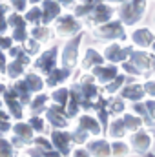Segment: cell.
Masks as SVG:
<instances>
[{
    "label": "cell",
    "instance_id": "obj_1",
    "mask_svg": "<svg viewBox=\"0 0 155 157\" xmlns=\"http://www.w3.org/2000/svg\"><path fill=\"white\" fill-rule=\"evenodd\" d=\"M144 9H146V0H126L119 7V17L124 24L131 26L142 18Z\"/></svg>",
    "mask_w": 155,
    "mask_h": 157
},
{
    "label": "cell",
    "instance_id": "obj_2",
    "mask_svg": "<svg viewBox=\"0 0 155 157\" xmlns=\"http://www.w3.org/2000/svg\"><path fill=\"white\" fill-rule=\"evenodd\" d=\"M82 35H77L75 39H71L62 49V66L64 68H73L77 64V57H78V46H80Z\"/></svg>",
    "mask_w": 155,
    "mask_h": 157
},
{
    "label": "cell",
    "instance_id": "obj_3",
    "mask_svg": "<svg viewBox=\"0 0 155 157\" xmlns=\"http://www.w3.org/2000/svg\"><path fill=\"white\" fill-rule=\"evenodd\" d=\"M95 35L99 39H119V40H124L126 39V33H124V28L119 20H113V22H106L104 26H100Z\"/></svg>",
    "mask_w": 155,
    "mask_h": 157
},
{
    "label": "cell",
    "instance_id": "obj_4",
    "mask_svg": "<svg viewBox=\"0 0 155 157\" xmlns=\"http://www.w3.org/2000/svg\"><path fill=\"white\" fill-rule=\"evenodd\" d=\"M71 143H73L71 141V133H66L62 130H55L51 133V144H53L55 150H59V154L62 157H68L71 154V148H70Z\"/></svg>",
    "mask_w": 155,
    "mask_h": 157
},
{
    "label": "cell",
    "instance_id": "obj_5",
    "mask_svg": "<svg viewBox=\"0 0 155 157\" xmlns=\"http://www.w3.org/2000/svg\"><path fill=\"white\" fill-rule=\"evenodd\" d=\"M57 55H59V48H51V49L44 51L35 60V68L42 73H49L51 70L57 68Z\"/></svg>",
    "mask_w": 155,
    "mask_h": 157
},
{
    "label": "cell",
    "instance_id": "obj_6",
    "mask_svg": "<svg viewBox=\"0 0 155 157\" xmlns=\"http://www.w3.org/2000/svg\"><path fill=\"white\" fill-rule=\"evenodd\" d=\"M7 24L13 28V40L15 42H26L28 40V22L20 15L13 13L7 18Z\"/></svg>",
    "mask_w": 155,
    "mask_h": 157
},
{
    "label": "cell",
    "instance_id": "obj_7",
    "mask_svg": "<svg viewBox=\"0 0 155 157\" xmlns=\"http://www.w3.org/2000/svg\"><path fill=\"white\" fill-rule=\"evenodd\" d=\"M152 146V135L146 132H133L130 137V148L135 150L137 154H146Z\"/></svg>",
    "mask_w": 155,
    "mask_h": 157
},
{
    "label": "cell",
    "instance_id": "obj_8",
    "mask_svg": "<svg viewBox=\"0 0 155 157\" xmlns=\"http://www.w3.org/2000/svg\"><path fill=\"white\" fill-rule=\"evenodd\" d=\"M46 119L47 122H51L57 130H62V128H68L70 122H68V113L62 110V106H51L46 110Z\"/></svg>",
    "mask_w": 155,
    "mask_h": 157
},
{
    "label": "cell",
    "instance_id": "obj_9",
    "mask_svg": "<svg viewBox=\"0 0 155 157\" xmlns=\"http://www.w3.org/2000/svg\"><path fill=\"white\" fill-rule=\"evenodd\" d=\"M55 29H57V33H59L60 37H70V35L77 33L78 29H80V24H78L71 15H64V17H60V18L57 20Z\"/></svg>",
    "mask_w": 155,
    "mask_h": 157
},
{
    "label": "cell",
    "instance_id": "obj_10",
    "mask_svg": "<svg viewBox=\"0 0 155 157\" xmlns=\"http://www.w3.org/2000/svg\"><path fill=\"white\" fill-rule=\"evenodd\" d=\"M130 51L131 48H120L117 44H112L104 49V59L110 60V62H126V59L130 57Z\"/></svg>",
    "mask_w": 155,
    "mask_h": 157
},
{
    "label": "cell",
    "instance_id": "obj_11",
    "mask_svg": "<svg viewBox=\"0 0 155 157\" xmlns=\"http://www.w3.org/2000/svg\"><path fill=\"white\" fill-rule=\"evenodd\" d=\"M88 152L91 157H112V144L106 139H95L88 143Z\"/></svg>",
    "mask_w": 155,
    "mask_h": 157
},
{
    "label": "cell",
    "instance_id": "obj_12",
    "mask_svg": "<svg viewBox=\"0 0 155 157\" xmlns=\"http://www.w3.org/2000/svg\"><path fill=\"white\" fill-rule=\"evenodd\" d=\"M113 13H115L113 7H110V6H102V4H97V6L93 7L91 15H89V20H91L93 24H102V22H108V20L113 17Z\"/></svg>",
    "mask_w": 155,
    "mask_h": 157
},
{
    "label": "cell",
    "instance_id": "obj_13",
    "mask_svg": "<svg viewBox=\"0 0 155 157\" xmlns=\"http://www.w3.org/2000/svg\"><path fill=\"white\" fill-rule=\"evenodd\" d=\"M60 13V4L55 0H44L42 2V24H49L53 18H57Z\"/></svg>",
    "mask_w": 155,
    "mask_h": 157
},
{
    "label": "cell",
    "instance_id": "obj_14",
    "mask_svg": "<svg viewBox=\"0 0 155 157\" xmlns=\"http://www.w3.org/2000/svg\"><path fill=\"white\" fill-rule=\"evenodd\" d=\"M93 77H97L102 84H108L117 77V66H113V64L112 66H104V64L95 66L93 68Z\"/></svg>",
    "mask_w": 155,
    "mask_h": 157
},
{
    "label": "cell",
    "instance_id": "obj_15",
    "mask_svg": "<svg viewBox=\"0 0 155 157\" xmlns=\"http://www.w3.org/2000/svg\"><path fill=\"white\" fill-rule=\"evenodd\" d=\"M47 75H49V77H47V80H46V84L51 86V88H55L57 84H60V82H64V80H68V78L71 77V70L62 66V68H55V70H51Z\"/></svg>",
    "mask_w": 155,
    "mask_h": 157
},
{
    "label": "cell",
    "instance_id": "obj_16",
    "mask_svg": "<svg viewBox=\"0 0 155 157\" xmlns=\"http://www.w3.org/2000/svg\"><path fill=\"white\" fill-rule=\"evenodd\" d=\"M128 59H131V62H133V64H135L142 73H144L146 70H150V68H152V57H150V55H146L144 51H133V49H131Z\"/></svg>",
    "mask_w": 155,
    "mask_h": 157
},
{
    "label": "cell",
    "instance_id": "obj_17",
    "mask_svg": "<svg viewBox=\"0 0 155 157\" xmlns=\"http://www.w3.org/2000/svg\"><path fill=\"white\" fill-rule=\"evenodd\" d=\"M4 102L7 104V108H9V113L13 115V117L17 119H22L24 115V110H22V104H20V101L11 93V91H6L4 93Z\"/></svg>",
    "mask_w": 155,
    "mask_h": 157
},
{
    "label": "cell",
    "instance_id": "obj_18",
    "mask_svg": "<svg viewBox=\"0 0 155 157\" xmlns=\"http://www.w3.org/2000/svg\"><path fill=\"white\" fill-rule=\"evenodd\" d=\"M122 93V99H128V101H141L144 97V86H139V84H130V86H124L120 90Z\"/></svg>",
    "mask_w": 155,
    "mask_h": 157
},
{
    "label": "cell",
    "instance_id": "obj_19",
    "mask_svg": "<svg viewBox=\"0 0 155 157\" xmlns=\"http://www.w3.org/2000/svg\"><path fill=\"white\" fill-rule=\"evenodd\" d=\"M13 133L18 137V141H22L24 144H28V143H31L35 137H33V130H31V126L28 124V122H18V124H15L13 126Z\"/></svg>",
    "mask_w": 155,
    "mask_h": 157
},
{
    "label": "cell",
    "instance_id": "obj_20",
    "mask_svg": "<svg viewBox=\"0 0 155 157\" xmlns=\"http://www.w3.org/2000/svg\"><path fill=\"white\" fill-rule=\"evenodd\" d=\"M78 128H82L84 132H88L91 135H99L102 132L100 130V122L95 121L93 117H89V115H82V117L78 119Z\"/></svg>",
    "mask_w": 155,
    "mask_h": 157
},
{
    "label": "cell",
    "instance_id": "obj_21",
    "mask_svg": "<svg viewBox=\"0 0 155 157\" xmlns=\"http://www.w3.org/2000/svg\"><path fill=\"white\" fill-rule=\"evenodd\" d=\"M153 33L150 31V29H137V31H133L131 33V40L137 44V46H141V48H146V46H152L153 44Z\"/></svg>",
    "mask_w": 155,
    "mask_h": 157
},
{
    "label": "cell",
    "instance_id": "obj_22",
    "mask_svg": "<svg viewBox=\"0 0 155 157\" xmlns=\"http://www.w3.org/2000/svg\"><path fill=\"white\" fill-rule=\"evenodd\" d=\"M100 64H104V57L97 51V49H93V48H88V51H86V55H84V60H82V66H84V70H88V68H93V66H100Z\"/></svg>",
    "mask_w": 155,
    "mask_h": 157
},
{
    "label": "cell",
    "instance_id": "obj_23",
    "mask_svg": "<svg viewBox=\"0 0 155 157\" xmlns=\"http://www.w3.org/2000/svg\"><path fill=\"white\" fill-rule=\"evenodd\" d=\"M13 95L20 101V104H22V106H24V104H29L31 91H29V88H28V84H26L24 80L15 82V86H13Z\"/></svg>",
    "mask_w": 155,
    "mask_h": 157
},
{
    "label": "cell",
    "instance_id": "obj_24",
    "mask_svg": "<svg viewBox=\"0 0 155 157\" xmlns=\"http://www.w3.org/2000/svg\"><path fill=\"white\" fill-rule=\"evenodd\" d=\"M126 124H124V121L122 119H115L112 124H110V128H108V133H110V137H113V139H122L124 135H126Z\"/></svg>",
    "mask_w": 155,
    "mask_h": 157
},
{
    "label": "cell",
    "instance_id": "obj_25",
    "mask_svg": "<svg viewBox=\"0 0 155 157\" xmlns=\"http://www.w3.org/2000/svg\"><path fill=\"white\" fill-rule=\"evenodd\" d=\"M26 66H28V62L13 59V62L7 66V71H6V73H7L11 78H18L20 75H24V70H26Z\"/></svg>",
    "mask_w": 155,
    "mask_h": 157
},
{
    "label": "cell",
    "instance_id": "obj_26",
    "mask_svg": "<svg viewBox=\"0 0 155 157\" xmlns=\"http://www.w3.org/2000/svg\"><path fill=\"white\" fill-rule=\"evenodd\" d=\"M24 82L28 84V88H29L31 93H37V91H40L44 88V80L39 75H35V73H28L26 78H24Z\"/></svg>",
    "mask_w": 155,
    "mask_h": 157
},
{
    "label": "cell",
    "instance_id": "obj_27",
    "mask_svg": "<svg viewBox=\"0 0 155 157\" xmlns=\"http://www.w3.org/2000/svg\"><path fill=\"white\" fill-rule=\"evenodd\" d=\"M46 102H47V95L39 93V95L31 101V113H33V115H39L42 112H46V110H47V108H46Z\"/></svg>",
    "mask_w": 155,
    "mask_h": 157
},
{
    "label": "cell",
    "instance_id": "obj_28",
    "mask_svg": "<svg viewBox=\"0 0 155 157\" xmlns=\"http://www.w3.org/2000/svg\"><path fill=\"white\" fill-rule=\"evenodd\" d=\"M130 146L126 143H122L120 139H117L115 143L112 144V157H128L130 155Z\"/></svg>",
    "mask_w": 155,
    "mask_h": 157
},
{
    "label": "cell",
    "instance_id": "obj_29",
    "mask_svg": "<svg viewBox=\"0 0 155 157\" xmlns=\"http://www.w3.org/2000/svg\"><path fill=\"white\" fill-rule=\"evenodd\" d=\"M122 121H124V124H126V130L130 132H137L141 126H142V119L137 117V115H131V113H126L124 117H122Z\"/></svg>",
    "mask_w": 155,
    "mask_h": 157
},
{
    "label": "cell",
    "instance_id": "obj_30",
    "mask_svg": "<svg viewBox=\"0 0 155 157\" xmlns=\"http://www.w3.org/2000/svg\"><path fill=\"white\" fill-rule=\"evenodd\" d=\"M0 157H15V152H13V144L11 141L4 139L0 135Z\"/></svg>",
    "mask_w": 155,
    "mask_h": 157
},
{
    "label": "cell",
    "instance_id": "obj_31",
    "mask_svg": "<svg viewBox=\"0 0 155 157\" xmlns=\"http://www.w3.org/2000/svg\"><path fill=\"white\" fill-rule=\"evenodd\" d=\"M26 22L28 24H39L42 22V9L40 7H33L26 13Z\"/></svg>",
    "mask_w": 155,
    "mask_h": 157
},
{
    "label": "cell",
    "instance_id": "obj_32",
    "mask_svg": "<svg viewBox=\"0 0 155 157\" xmlns=\"http://www.w3.org/2000/svg\"><path fill=\"white\" fill-rule=\"evenodd\" d=\"M31 35H33V39L37 40V42H46V40L49 39V29H47V28L35 26V28L31 29Z\"/></svg>",
    "mask_w": 155,
    "mask_h": 157
},
{
    "label": "cell",
    "instance_id": "obj_33",
    "mask_svg": "<svg viewBox=\"0 0 155 157\" xmlns=\"http://www.w3.org/2000/svg\"><path fill=\"white\" fill-rule=\"evenodd\" d=\"M88 137H89V133L88 132H84L82 128H75L73 132H71V141L73 143H77V144H84V143H88Z\"/></svg>",
    "mask_w": 155,
    "mask_h": 157
},
{
    "label": "cell",
    "instance_id": "obj_34",
    "mask_svg": "<svg viewBox=\"0 0 155 157\" xmlns=\"http://www.w3.org/2000/svg\"><path fill=\"white\" fill-rule=\"evenodd\" d=\"M53 101L55 102H59L60 106H66V102H68V97H70V91L68 90H64V88H59V90H55L53 91Z\"/></svg>",
    "mask_w": 155,
    "mask_h": 157
},
{
    "label": "cell",
    "instance_id": "obj_35",
    "mask_svg": "<svg viewBox=\"0 0 155 157\" xmlns=\"http://www.w3.org/2000/svg\"><path fill=\"white\" fill-rule=\"evenodd\" d=\"M124 82H126V77H124V75H119V77H115L112 82L104 84V90H106L108 93H115L117 90H119V88L124 84Z\"/></svg>",
    "mask_w": 155,
    "mask_h": 157
},
{
    "label": "cell",
    "instance_id": "obj_36",
    "mask_svg": "<svg viewBox=\"0 0 155 157\" xmlns=\"http://www.w3.org/2000/svg\"><path fill=\"white\" fill-rule=\"evenodd\" d=\"M28 124L31 126V130L33 132H37V133H44V119H40L39 115H33V117H29V121H28Z\"/></svg>",
    "mask_w": 155,
    "mask_h": 157
},
{
    "label": "cell",
    "instance_id": "obj_37",
    "mask_svg": "<svg viewBox=\"0 0 155 157\" xmlns=\"http://www.w3.org/2000/svg\"><path fill=\"white\" fill-rule=\"evenodd\" d=\"M26 53L28 55H37L39 53V49H40V42H37L35 39H28L26 40Z\"/></svg>",
    "mask_w": 155,
    "mask_h": 157
},
{
    "label": "cell",
    "instance_id": "obj_38",
    "mask_svg": "<svg viewBox=\"0 0 155 157\" xmlns=\"http://www.w3.org/2000/svg\"><path fill=\"white\" fill-rule=\"evenodd\" d=\"M6 9H7V6H6V4H0V35H2V33L7 29V26H9V24H7V20L4 18Z\"/></svg>",
    "mask_w": 155,
    "mask_h": 157
},
{
    "label": "cell",
    "instance_id": "obj_39",
    "mask_svg": "<svg viewBox=\"0 0 155 157\" xmlns=\"http://www.w3.org/2000/svg\"><path fill=\"white\" fill-rule=\"evenodd\" d=\"M108 106H110L108 113H110V112H112V113H120V112L124 110V102H122V101H112V102H108Z\"/></svg>",
    "mask_w": 155,
    "mask_h": 157
},
{
    "label": "cell",
    "instance_id": "obj_40",
    "mask_svg": "<svg viewBox=\"0 0 155 157\" xmlns=\"http://www.w3.org/2000/svg\"><path fill=\"white\" fill-rule=\"evenodd\" d=\"M122 68H124V70H126L128 73H131V75H142V71H141V70H139V68H137L135 64H130V62H124V64H122Z\"/></svg>",
    "mask_w": 155,
    "mask_h": 157
},
{
    "label": "cell",
    "instance_id": "obj_41",
    "mask_svg": "<svg viewBox=\"0 0 155 157\" xmlns=\"http://www.w3.org/2000/svg\"><path fill=\"white\" fill-rule=\"evenodd\" d=\"M26 4H28V0H11V6L17 11H24L26 9Z\"/></svg>",
    "mask_w": 155,
    "mask_h": 157
},
{
    "label": "cell",
    "instance_id": "obj_42",
    "mask_svg": "<svg viewBox=\"0 0 155 157\" xmlns=\"http://www.w3.org/2000/svg\"><path fill=\"white\" fill-rule=\"evenodd\" d=\"M11 42L13 40L9 39V37H2L0 35V49H11Z\"/></svg>",
    "mask_w": 155,
    "mask_h": 157
},
{
    "label": "cell",
    "instance_id": "obj_43",
    "mask_svg": "<svg viewBox=\"0 0 155 157\" xmlns=\"http://www.w3.org/2000/svg\"><path fill=\"white\" fill-rule=\"evenodd\" d=\"M144 91H146L148 95L155 97V80H152V82H146V84H144Z\"/></svg>",
    "mask_w": 155,
    "mask_h": 157
},
{
    "label": "cell",
    "instance_id": "obj_44",
    "mask_svg": "<svg viewBox=\"0 0 155 157\" xmlns=\"http://www.w3.org/2000/svg\"><path fill=\"white\" fill-rule=\"evenodd\" d=\"M71 157H91V155H89L88 150H84V148H77V150H73V155Z\"/></svg>",
    "mask_w": 155,
    "mask_h": 157
},
{
    "label": "cell",
    "instance_id": "obj_45",
    "mask_svg": "<svg viewBox=\"0 0 155 157\" xmlns=\"http://www.w3.org/2000/svg\"><path fill=\"white\" fill-rule=\"evenodd\" d=\"M7 71V64H6V57H4V53L0 51V73H6Z\"/></svg>",
    "mask_w": 155,
    "mask_h": 157
},
{
    "label": "cell",
    "instance_id": "obj_46",
    "mask_svg": "<svg viewBox=\"0 0 155 157\" xmlns=\"http://www.w3.org/2000/svg\"><path fill=\"white\" fill-rule=\"evenodd\" d=\"M99 2H100V0H84V4H88V6H93V7H95Z\"/></svg>",
    "mask_w": 155,
    "mask_h": 157
},
{
    "label": "cell",
    "instance_id": "obj_47",
    "mask_svg": "<svg viewBox=\"0 0 155 157\" xmlns=\"http://www.w3.org/2000/svg\"><path fill=\"white\" fill-rule=\"evenodd\" d=\"M57 2H59V4H64V6H68V4H71L73 0H57Z\"/></svg>",
    "mask_w": 155,
    "mask_h": 157
},
{
    "label": "cell",
    "instance_id": "obj_48",
    "mask_svg": "<svg viewBox=\"0 0 155 157\" xmlns=\"http://www.w3.org/2000/svg\"><path fill=\"white\" fill-rule=\"evenodd\" d=\"M4 93H6V88H4V86L0 84V95H4Z\"/></svg>",
    "mask_w": 155,
    "mask_h": 157
},
{
    "label": "cell",
    "instance_id": "obj_49",
    "mask_svg": "<svg viewBox=\"0 0 155 157\" xmlns=\"http://www.w3.org/2000/svg\"><path fill=\"white\" fill-rule=\"evenodd\" d=\"M144 157H155V155H153V154H148V152H146V155H144Z\"/></svg>",
    "mask_w": 155,
    "mask_h": 157
},
{
    "label": "cell",
    "instance_id": "obj_50",
    "mask_svg": "<svg viewBox=\"0 0 155 157\" xmlns=\"http://www.w3.org/2000/svg\"><path fill=\"white\" fill-rule=\"evenodd\" d=\"M29 2H31V4H39L40 0H29Z\"/></svg>",
    "mask_w": 155,
    "mask_h": 157
},
{
    "label": "cell",
    "instance_id": "obj_51",
    "mask_svg": "<svg viewBox=\"0 0 155 157\" xmlns=\"http://www.w3.org/2000/svg\"><path fill=\"white\" fill-rule=\"evenodd\" d=\"M110 2H124V0H110Z\"/></svg>",
    "mask_w": 155,
    "mask_h": 157
},
{
    "label": "cell",
    "instance_id": "obj_52",
    "mask_svg": "<svg viewBox=\"0 0 155 157\" xmlns=\"http://www.w3.org/2000/svg\"><path fill=\"white\" fill-rule=\"evenodd\" d=\"M153 49H155V46H153Z\"/></svg>",
    "mask_w": 155,
    "mask_h": 157
}]
</instances>
